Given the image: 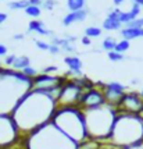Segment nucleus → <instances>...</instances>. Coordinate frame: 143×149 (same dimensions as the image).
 Wrapping results in <instances>:
<instances>
[{
  "label": "nucleus",
  "instance_id": "f257e3e1",
  "mask_svg": "<svg viewBox=\"0 0 143 149\" xmlns=\"http://www.w3.org/2000/svg\"><path fill=\"white\" fill-rule=\"evenodd\" d=\"M57 110L56 99L43 91L32 89L21 99L10 116L14 118L18 130L33 132L39 127L52 121Z\"/></svg>",
  "mask_w": 143,
  "mask_h": 149
},
{
  "label": "nucleus",
  "instance_id": "f03ea898",
  "mask_svg": "<svg viewBox=\"0 0 143 149\" xmlns=\"http://www.w3.org/2000/svg\"><path fill=\"white\" fill-rule=\"evenodd\" d=\"M108 141L120 149L143 141V120L137 114L118 113Z\"/></svg>",
  "mask_w": 143,
  "mask_h": 149
},
{
  "label": "nucleus",
  "instance_id": "7ed1b4c3",
  "mask_svg": "<svg viewBox=\"0 0 143 149\" xmlns=\"http://www.w3.org/2000/svg\"><path fill=\"white\" fill-rule=\"evenodd\" d=\"M82 113H84L85 127H86V132L89 138L97 139V141L110 138L118 114L117 109L106 103L104 106H100L97 109L85 110Z\"/></svg>",
  "mask_w": 143,
  "mask_h": 149
},
{
  "label": "nucleus",
  "instance_id": "20e7f679",
  "mask_svg": "<svg viewBox=\"0 0 143 149\" xmlns=\"http://www.w3.org/2000/svg\"><path fill=\"white\" fill-rule=\"evenodd\" d=\"M84 92L85 89L75 79L67 78V81L61 86L59 96L56 99L57 107H78V103Z\"/></svg>",
  "mask_w": 143,
  "mask_h": 149
},
{
  "label": "nucleus",
  "instance_id": "39448f33",
  "mask_svg": "<svg viewBox=\"0 0 143 149\" xmlns=\"http://www.w3.org/2000/svg\"><path fill=\"white\" fill-rule=\"evenodd\" d=\"M20 130L14 118L8 114H0V149H8L15 143Z\"/></svg>",
  "mask_w": 143,
  "mask_h": 149
},
{
  "label": "nucleus",
  "instance_id": "423d86ee",
  "mask_svg": "<svg viewBox=\"0 0 143 149\" xmlns=\"http://www.w3.org/2000/svg\"><path fill=\"white\" fill-rule=\"evenodd\" d=\"M143 109V99L139 92H125L117 106L118 113H126V114H137Z\"/></svg>",
  "mask_w": 143,
  "mask_h": 149
},
{
  "label": "nucleus",
  "instance_id": "0eeeda50",
  "mask_svg": "<svg viewBox=\"0 0 143 149\" xmlns=\"http://www.w3.org/2000/svg\"><path fill=\"white\" fill-rule=\"evenodd\" d=\"M106 104V97L102 89L97 88H92L88 91L84 92V95L81 96V100L78 103V109L79 110H92V109H97L100 106Z\"/></svg>",
  "mask_w": 143,
  "mask_h": 149
},
{
  "label": "nucleus",
  "instance_id": "6e6552de",
  "mask_svg": "<svg viewBox=\"0 0 143 149\" xmlns=\"http://www.w3.org/2000/svg\"><path fill=\"white\" fill-rule=\"evenodd\" d=\"M67 81L65 77H57L52 74H38L35 78H32V89L36 91H50L54 88H61Z\"/></svg>",
  "mask_w": 143,
  "mask_h": 149
},
{
  "label": "nucleus",
  "instance_id": "1a4fd4ad",
  "mask_svg": "<svg viewBox=\"0 0 143 149\" xmlns=\"http://www.w3.org/2000/svg\"><path fill=\"white\" fill-rule=\"evenodd\" d=\"M102 91H103L104 97H106V103L111 107H114V109H117L121 97L126 92V88L122 84L113 81V82H108L106 85H102Z\"/></svg>",
  "mask_w": 143,
  "mask_h": 149
},
{
  "label": "nucleus",
  "instance_id": "9d476101",
  "mask_svg": "<svg viewBox=\"0 0 143 149\" xmlns=\"http://www.w3.org/2000/svg\"><path fill=\"white\" fill-rule=\"evenodd\" d=\"M118 15H120V10L118 8H114L113 11L108 13L107 15V18L103 21V28L104 29H107V31H117V29H121V21L118 18Z\"/></svg>",
  "mask_w": 143,
  "mask_h": 149
},
{
  "label": "nucleus",
  "instance_id": "9b49d317",
  "mask_svg": "<svg viewBox=\"0 0 143 149\" xmlns=\"http://www.w3.org/2000/svg\"><path fill=\"white\" fill-rule=\"evenodd\" d=\"M64 63L67 64L68 70H70V74L75 75L77 78L82 77V61L81 58L77 57V56H65L64 57Z\"/></svg>",
  "mask_w": 143,
  "mask_h": 149
},
{
  "label": "nucleus",
  "instance_id": "f8f14e48",
  "mask_svg": "<svg viewBox=\"0 0 143 149\" xmlns=\"http://www.w3.org/2000/svg\"><path fill=\"white\" fill-rule=\"evenodd\" d=\"M88 17V10H79V11H71L70 14H67L64 18H63V25L68 26L74 24V22H81L85 21V18Z\"/></svg>",
  "mask_w": 143,
  "mask_h": 149
},
{
  "label": "nucleus",
  "instance_id": "ddd939ff",
  "mask_svg": "<svg viewBox=\"0 0 143 149\" xmlns=\"http://www.w3.org/2000/svg\"><path fill=\"white\" fill-rule=\"evenodd\" d=\"M121 36L122 39H126V40H132V39L136 38H143V28H131V26H125L121 31Z\"/></svg>",
  "mask_w": 143,
  "mask_h": 149
},
{
  "label": "nucleus",
  "instance_id": "4468645a",
  "mask_svg": "<svg viewBox=\"0 0 143 149\" xmlns=\"http://www.w3.org/2000/svg\"><path fill=\"white\" fill-rule=\"evenodd\" d=\"M29 31H33V32L39 33V35H43V36H52L53 32L49 31L47 28L43 26V22H40L39 19H32L29 22Z\"/></svg>",
  "mask_w": 143,
  "mask_h": 149
},
{
  "label": "nucleus",
  "instance_id": "2eb2a0df",
  "mask_svg": "<svg viewBox=\"0 0 143 149\" xmlns=\"http://www.w3.org/2000/svg\"><path fill=\"white\" fill-rule=\"evenodd\" d=\"M29 65H31V61H29V58L26 57V56H17V58H15V61H14L11 68L15 70V71H22L24 68L29 67Z\"/></svg>",
  "mask_w": 143,
  "mask_h": 149
},
{
  "label": "nucleus",
  "instance_id": "dca6fc26",
  "mask_svg": "<svg viewBox=\"0 0 143 149\" xmlns=\"http://www.w3.org/2000/svg\"><path fill=\"white\" fill-rule=\"evenodd\" d=\"M67 7H68V10H71V11L84 10L85 0H67Z\"/></svg>",
  "mask_w": 143,
  "mask_h": 149
},
{
  "label": "nucleus",
  "instance_id": "f3484780",
  "mask_svg": "<svg viewBox=\"0 0 143 149\" xmlns=\"http://www.w3.org/2000/svg\"><path fill=\"white\" fill-rule=\"evenodd\" d=\"M115 46H117V40L114 38H111V36H108V38H106L103 40V43H102V47H103L106 52H113V50H115Z\"/></svg>",
  "mask_w": 143,
  "mask_h": 149
},
{
  "label": "nucleus",
  "instance_id": "a211bd4d",
  "mask_svg": "<svg viewBox=\"0 0 143 149\" xmlns=\"http://www.w3.org/2000/svg\"><path fill=\"white\" fill-rule=\"evenodd\" d=\"M102 28H99V26H88L86 29H85V36H88V38H99L100 35H102Z\"/></svg>",
  "mask_w": 143,
  "mask_h": 149
},
{
  "label": "nucleus",
  "instance_id": "6ab92c4d",
  "mask_svg": "<svg viewBox=\"0 0 143 149\" xmlns=\"http://www.w3.org/2000/svg\"><path fill=\"white\" fill-rule=\"evenodd\" d=\"M28 6H29V0H18V1L8 3V7L11 10H25Z\"/></svg>",
  "mask_w": 143,
  "mask_h": 149
},
{
  "label": "nucleus",
  "instance_id": "aec40b11",
  "mask_svg": "<svg viewBox=\"0 0 143 149\" xmlns=\"http://www.w3.org/2000/svg\"><path fill=\"white\" fill-rule=\"evenodd\" d=\"M25 14L29 15V17H32V18H38L40 14H42V10H40L39 6H32V4H29V6L25 8Z\"/></svg>",
  "mask_w": 143,
  "mask_h": 149
},
{
  "label": "nucleus",
  "instance_id": "412c9836",
  "mask_svg": "<svg viewBox=\"0 0 143 149\" xmlns=\"http://www.w3.org/2000/svg\"><path fill=\"white\" fill-rule=\"evenodd\" d=\"M129 40H126V39H122V40H120V42H117V46H115V52L118 53H125L128 49H129Z\"/></svg>",
  "mask_w": 143,
  "mask_h": 149
},
{
  "label": "nucleus",
  "instance_id": "4be33fe9",
  "mask_svg": "<svg viewBox=\"0 0 143 149\" xmlns=\"http://www.w3.org/2000/svg\"><path fill=\"white\" fill-rule=\"evenodd\" d=\"M107 56H108V58H110L111 61H121V60H124V54H122V53H118V52H115V50L108 52V53H107Z\"/></svg>",
  "mask_w": 143,
  "mask_h": 149
},
{
  "label": "nucleus",
  "instance_id": "5701e85b",
  "mask_svg": "<svg viewBox=\"0 0 143 149\" xmlns=\"http://www.w3.org/2000/svg\"><path fill=\"white\" fill-rule=\"evenodd\" d=\"M21 72H22L24 75H26L28 78H35L36 75H38L36 68H33V67H31V65H29V67H26V68H24V70H22Z\"/></svg>",
  "mask_w": 143,
  "mask_h": 149
},
{
  "label": "nucleus",
  "instance_id": "b1692460",
  "mask_svg": "<svg viewBox=\"0 0 143 149\" xmlns=\"http://www.w3.org/2000/svg\"><path fill=\"white\" fill-rule=\"evenodd\" d=\"M35 45L38 46L40 50H49V49H50V43H47L45 40H40V39L35 40Z\"/></svg>",
  "mask_w": 143,
  "mask_h": 149
},
{
  "label": "nucleus",
  "instance_id": "393cba45",
  "mask_svg": "<svg viewBox=\"0 0 143 149\" xmlns=\"http://www.w3.org/2000/svg\"><path fill=\"white\" fill-rule=\"evenodd\" d=\"M126 26H131V28H143V17L142 18H139V17H137L136 19H133V21L129 22Z\"/></svg>",
  "mask_w": 143,
  "mask_h": 149
},
{
  "label": "nucleus",
  "instance_id": "a878e982",
  "mask_svg": "<svg viewBox=\"0 0 143 149\" xmlns=\"http://www.w3.org/2000/svg\"><path fill=\"white\" fill-rule=\"evenodd\" d=\"M15 58H17V56H14V54H10V56H6L4 57V64L8 65V67H13L14 61H15Z\"/></svg>",
  "mask_w": 143,
  "mask_h": 149
},
{
  "label": "nucleus",
  "instance_id": "bb28decb",
  "mask_svg": "<svg viewBox=\"0 0 143 149\" xmlns=\"http://www.w3.org/2000/svg\"><path fill=\"white\" fill-rule=\"evenodd\" d=\"M54 4H56V0H45V1L42 3V6L45 7L46 10H53Z\"/></svg>",
  "mask_w": 143,
  "mask_h": 149
},
{
  "label": "nucleus",
  "instance_id": "cd10ccee",
  "mask_svg": "<svg viewBox=\"0 0 143 149\" xmlns=\"http://www.w3.org/2000/svg\"><path fill=\"white\" fill-rule=\"evenodd\" d=\"M122 149H143V141L136 142V143H132V145H129V146H125V148H122Z\"/></svg>",
  "mask_w": 143,
  "mask_h": 149
},
{
  "label": "nucleus",
  "instance_id": "c85d7f7f",
  "mask_svg": "<svg viewBox=\"0 0 143 149\" xmlns=\"http://www.w3.org/2000/svg\"><path fill=\"white\" fill-rule=\"evenodd\" d=\"M49 52L52 53V54H59V53L61 52V49H60L57 45H53V43H50V49H49Z\"/></svg>",
  "mask_w": 143,
  "mask_h": 149
},
{
  "label": "nucleus",
  "instance_id": "c756f323",
  "mask_svg": "<svg viewBox=\"0 0 143 149\" xmlns=\"http://www.w3.org/2000/svg\"><path fill=\"white\" fill-rule=\"evenodd\" d=\"M57 70H59V68H57L56 65H50V67H46V68H43V70H42V72H43V74H50V72H56Z\"/></svg>",
  "mask_w": 143,
  "mask_h": 149
},
{
  "label": "nucleus",
  "instance_id": "7c9ffc66",
  "mask_svg": "<svg viewBox=\"0 0 143 149\" xmlns=\"http://www.w3.org/2000/svg\"><path fill=\"white\" fill-rule=\"evenodd\" d=\"M7 56V46L0 43V57H6Z\"/></svg>",
  "mask_w": 143,
  "mask_h": 149
},
{
  "label": "nucleus",
  "instance_id": "2f4dec72",
  "mask_svg": "<svg viewBox=\"0 0 143 149\" xmlns=\"http://www.w3.org/2000/svg\"><path fill=\"white\" fill-rule=\"evenodd\" d=\"M82 43H84L85 46H89L92 43V39L88 38V36H84V38H82Z\"/></svg>",
  "mask_w": 143,
  "mask_h": 149
},
{
  "label": "nucleus",
  "instance_id": "473e14b6",
  "mask_svg": "<svg viewBox=\"0 0 143 149\" xmlns=\"http://www.w3.org/2000/svg\"><path fill=\"white\" fill-rule=\"evenodd\" d=\"M42 0H29V4H32V6H42Z\"/></svg>",
  "mask_w": 143,
  "mask_h": 149
},
{
  "label": "nucleus",
  "instance_id": "72a5a7b5",
  "mask_svg": "<svg viewBox=\"0 0 143 149\" xmlns=\"http://www.w3.org/2000/svg\"><path fill=\"white\" fill-rule=\"evenodd\" d=\"M100 149H120V148H117V146H114V145H111V143H107V145H102V148Z\"/></svg>",
  "mask_w": 143,
  "mask_h": 149
},
{
  "label": "nucleus",
  "instance_id": "f704fd0d",
  "mask_svg": "<svg viewBox=\"0 0 143 149\" xmlns=\"http://www.w3.org/2000/svg\"><path fill=\"white\" fill-rule=\"evenodd\" d=\"M6 19H7V14L6 13H0V25H1Z\"/></svg>",
  "mask_w": 143,
  "mask_h": 149
},
{
  "label": "nucleus",
  "instance_id": "c9c22d12",
  "mask_svg": "<svg viewBox=\"0 0 143 149\" xmlns=\"http://www.w3.org/2000/svg\"><path fill=\"white\" fill-rule=\"evenodd\" d=\"M124 1H125V0H114V4H115V6H120V4H122Z\"/></svg>",
  "mask_w": 143,
  "mask_h": 149
},
{
  "label": "nucleus",
  "instance_id": "e433bc0d",
  "mask_svg": "<svg viewBox=\"0 0 143 149\" xmlns=\"http://www.w3.org/2000/svg\"><path fill=\"white\" fill-rule=\"evenodd\" d=\"M24 38V35H15V39H22Z\"/></svg>",
  "mask_w": 143,
  "mask_h": 149
},
{
  "label": "nucleus",
  "instance_id": "4c0bfd02",
  "mask_svg": "<svg viewBox=\"0 0 143 149\" xmlns=\"http://www.w3.org/2000/svg\"><path fill=\"white\" fill-rule=\"evenodd\" d=\"M139 117H140V118H142V120H143V109H142V111L139 113Z\"/></svg>",
  "mask_w": 143,
  "mask_h": 149
},
{
  "label": "nucleus",
  "instance_id": "58836bf2",
  "mask_svg": "<svg viewBox=\"0 0 143 149\" xmlns=\"http://www.w3.org/2000/svg\"><path fill=\"white\" fill-rule=\"evenodd\" d=\"M139 93H140V96H142V99H143V89H142L140 92H139Z\"/></svg>",
  "mask_w": 143,
  "mask_h": 149
},
{
  "label": "nucleus",
  "instance_id": "ea45409f",
  "mask_svg": "<svg viewBox=\"0 0 143 149\" xmlns=\"http://www.w3.org/2000/svg\"><path fill=\"white\" fill-rule=\"evenodd\" d=\"M0 65H1V61H0ZM0 68H1V67H0Z\"/></svg>",
  "mask_w": 143,
  "mask_h": 149
}]
</instances>
